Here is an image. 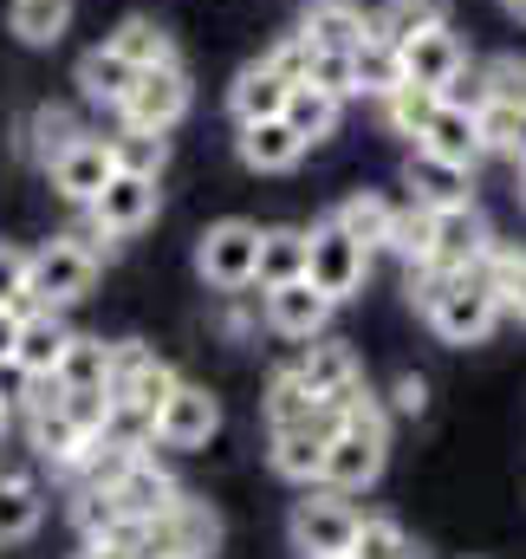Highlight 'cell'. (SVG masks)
I'll list each match as a JSON object with an SVG mask.
<instances>
[{
	"mask_svg": "<svg viewBox=\"0 0 526 559\" xmlns=\"http://www.w3.org/2000/svg\"><path fill=\"white\" fill-rule=\"evenodd\" d=\"M409 306H422L429 332L442 345H481L507 312H501V293L481 267L468 274H435V267H409Z\"/></svg>",
	"mask_w": 526,
	"mask_h": 559,
	"instance_id": "6da1fadb",
	"label": "cell"
},
{
	"mask_svg": "<svg viewBox=\"0 0 526 559\" xmlns=\"http://www.w3.org/2000/svg\"><path fill=\"white\" fill-rule=\"evenodd\" d=\"M384 455H391V411L364 391L345 417L332 423V436H325L319 488H332V495H364V488L384 475Z\"/></svg>",
	"mask_w": 526,
	"mask_h": 559,
	"instance_id": "7a4b0ae2",
	"label": "cell"
},
{
	"mask_svg": "<svg viewBox=\"0 0 526 559\" xmlns=\"http://www.w3.org/2000/svg\"><path fill=\"white\" fill-rule=\"evenodd\" d=\"M92 286H98V248L79 241V235H59V241H46V248L26 254V299L33 306H59L65 312Z\"/></svg>",
	"mask_w": 526,
	"mask_h": 559,
	"instance_id": "3957f363",
	"label": "cell"
},
{
	"mask_svg": "<svg viewBox=\"0 0 526 559\" xmlns=\"http://www.w3.org/2000/svg\"><path fill=\"white\" fill-rule=\"evenodd\" d=\"M371 274V248L358 241V235H345L332 215L319 222V228H306V280L332 299V306H345L358 286Z\"/></svg>",
	"mask_w": 526,
	"mask_h": 559,
	"instance_id": "277c9868",
	"label": "cell"
},
{
	"mask_svg": "<svg viewBox=\"0 0 526 559\" xmlns=\"http://www.w3.org/2000/svg\"><path fill=\"white\" fill-rule=\"evenodd\" d=\"M494 248V228L475 202H455V209H429V254L416 267H435V274H468L481 267Z\"/></svg>",
	"mask_w": 526,
	"mask_h": 559,
	"instance_id": "5b68a950",
	"label": "cell"
},
{
	"mask_svg": "<svg viewBox=\"0 0 526 559\" xmlns=\"http://www.w3.org/2000/svg\"><path fill=\"white\" fill-rule=\"evenodd\" d=\"M292 547L306 559H332V554H351V534H358V508L351 495H332V488H306L292 501V521H286Z\"/></svg>",
	"mask_w": 526,
	"mask_h": 559,
	"instance_id": "8992f818",
	"label": "cell"
},
{
	"mask_svg": "<svg viewBox=\"0 0 526 559\" xmlns=\"http://www.w3.org/2000/svg\"><path fill=\"white\" fill-rule=\"evenodd\" d=\"M254 261H261V228L241 222V215L202 228V241H195V274L208 280L215 293H241V286H254Z\"/></svg>",
	"mask_w": 526,
	"mask_h": 559,
	"instance_id": "52a82bcc",
	"label": "cell"
},
{
	"mask_svg": "<svg viewBox=\"0 0 526 559\" xmlns=\"http://www.w3.org/2000/svg\"><path fill=\"white\" fill-rule=\"evenodd\" d=\"M215 436H222V397H215L208 384L176 378V391H169L163 411H156V449L195 455V449H208Z\"/></svg>",
	"mask_w": 526,
	"mask_h": 559,
	"instance_id": "ba28073f",
	"label": "cell"
},
{
	"mask_svg": "<svg viewBox=\"0 0 526 559\" xmlns=\"http://www.w3.org/2000/svg\"><path fill=\"white\" fill-rule=\"evenodd\" d=\"M169 391H176V365L163 352H150L143 338H118L111 345V384H105L111 404H131V411H150L156 417Z\"/></svg>",
	"mask_w": 526,
	"mask_h": 559,
	"instance_id": "9c48e42d",
	"label": "cell"
},
{
	"mask_svg": "<svg viewBox=\"0 0 526 559\" xmlns=\"http://www.w3.org/2000/svg\"><path fill=\"white\" fill-rule=\"evenodd\" d=\"M189 105H195V85H189V72H182V59H176V66L136 72V85L124 92L118 118L136 124V131H176V124L189 118Z\"/></svg>",
	"mask_w": 526,
	"mask_h": 559,
	"instance_id": "30bf717a",
	"label": "cell"
},
{
	"mask_svg": "<svg viewBox=\"0 0 526 559\" xmlns=\"http://www.w3.org/2000/svg\"><path fill=\"white\" fill-rule=\"evenodd\" d=\"M215 547H222V514L195 495H176V508L163 521H150L143 540H136V554H176V559H215Z\"/></svg>",
	"mask_w": 526,
	"mask_h": 559,
	"instance_id": "8fae6325",
	"label": "cell"
},
{
	"mask_svg": "<svg viewBox=\"0 0 526 559\" xmlns=\"http://www.w3.org/2000/svg\"><path fill=\"white\" fill-rule=\"evenodd\" d=\"M299 378H306V391L332 411V417H345L371 384H364V365H358V352L345 345V338H319V345H306V358L292 365Z\"/></svg>",
	"mask_w": 526,
	"mask_h": 559,
	"instance_id": "7c38bea8",
	"label": "cell"
},
{
	"mask_svg": "<svg viewBox=\"0 0 526 559\" xmlns=\"http://www.w3.org/2000/svg\"><path fill=\"white\" fill-rule=\"evenodd\" d=\"M46 176H52V189L65 195V202H79V209H92L98 202V189L118 176V156H111V138H92V131H79V138H65L52 156H46Z\"/></svg>",
	"mask_w": 526,
	"mask_h": 559,
	"instance_id": "4fadbf2b",
	"label": "cell"
},
{
	"mask_svg": "<svg viewBox=\"0 0 526 559\" xmlns=\"http://www.w3.org/2000/svg\"><path fill=\"white\" fill-rule=\"evenodd\" d=\"M156 209H163L156 176H131V169H118V176L98 189V202H92V228H105L111 241H124V235H143V228L156 222Z\"/></svg>",
	"mask_w": 526,
	"mask_h": 559,
	"instance_id": "5bb4252c",
	"label": "cell"
},
{
	"mask_svg": "<svg viewBox=\"0 0 526 559\" xmlns=\"http://www.w3.org/2000/svg\"><path fill=\"white\" fill-rule=\"evenodd\" d=\"M176 495H182V488H176V475H169L150 449H143V455H131V462L111 475V501H118V514H124V521H136V527L163 521V514L176 508Z\"/></svg>",
	"mask_w": 526,
	"mask_h": 559,
	"instance_id": "9a60e30c",
	"label": "cell"
},
{
	"mask_svg": "<svg viewBox=\"0 0 526 559\" xmlns=\"http://www.w3.org/2000/svg\"><path fill=\"white\" fill-rule=\"evenodd\" d=\"M396 52H403V79H409V85H429V92H449V85L468 72V46L449 33V20H442V26H422V33H409V39H396Z\"/></svg>",
	"mask_w": 526,
	"mask_h": 559,
	"instance_id": "2e32d148",
	"label": "cell"
},
{
	"mask_svg": "<svg viewBox=\"0 0 526 559\" xmlns=\"http://www.w3.org/2000/svg\"><path fill=\"white\" fill-rule=\"evenodd\" d=\"M65 345H72V325H65V312L59 306H20V345H13V371L20 378H52L59 371V358H65Z\"/></svg>",
	"mask_w": 526,
	"mask_h": 559,
	"instance_id": "e0dca14e",
	"label": "cell"
},
{
	"mask_svg": "<svg viewBox=\"0 0 526 559\" xmlns=\"http://www.w3.org/2000/svg\"><path fill=\"white\" fill-rule=\"evenodd\" d=\"M261 319L279 338H319L325 319H332V299L299 274V280H279V286H261Z\"/></svg>",
	"mask_w": 526,
	"mask_h": 559,
	"instance_id": "ac0fdd59",
	"label": "cell"
},
{
	"mask_svg": "<svg viewBox=\"0 0 526 559\" xmlns=\"http://www.w3.org/2000/svg\"><path fill=\"white\" fill-rule=\"evenodd\" d=\"M416 150H429V156H442V163H455V169H481V156H488L475 111H468V105H449V98L429 111V124H422Z\"/></svg>",
	"mask_w": 526,
	"mask_h": 559,
	"instance_id": "d6986e66",
	"label": "cell"
},
{
	"mask_svg": "<svg viewBox=\"0 0 526 559\" xmlns=\"http://www.w3.org/2000/svg\"><path fill=\"white\" fill-rule=\"evenodd\" d=\"M325 436H332V423H292V429H266V462H273V475H286V481H299V488H319Z\"/></svg>",
	"mask_w": 526,
	"mask_h": 559,
	"instance_id": "ffe728a7",
	"label": "cell"
},
{
	"mask_svg": "<svg viewBox=\"0 0 526 559\" xmlns=\"http://www.w3.org/2000/svg\"><path fill=\"white\" fill-rule=\"evenodd\" d=\"M403 182H409V202H422V209L475 202V169H455V163H442V156H429V150H409Z\"/></svg>",
	"mask_w": 526,
	"mask_h": 559,
	"instance_id": "44dd1931",
	"label": "cell"
},
{
	"mask_svg": "<svg viewBox=\"0 0 526 559\" xmlns=\"http://www.w3.org/2000/svg\"><path fill=\"white\" fill-rule=\"evenodd\" d=\"M235 150H241V163H248L254 176H286V169L306 156V143L292 138L286 118H254V124H241Z\"/></svg>",
	"mask_w": 526,
	"mask_h": 559,
	"instance_id": "7402d4cb",
	"label": "cell"
},
{
	"mask_svg": "<svg viewBox=\"0 0 526 559\" xmlns=\"http://www.w3.org/2000/svg\"><path fill=\"white\" fill-rule=\"evenodd\" d=\"M364 33H371V20H364L358 0H306V13H299V39H306V46H338V52H351Z\"/></svg>",
	"mask_w": 526,
	"mask_h": 559,
	"instance_id": "603a6c76",
	"label": "cell"
},
{
	"mask_svg": "<svg viewBox=\"0 0 526 559\" xmlns=\"http://www.w3.org/2000/svg\"><path fill=\"white\" fill-rule=\"evenodd\" d=\"M39 521H46V488H39L33 475L0 468V547L33 540V534H39Z\"/></svg>",
	"mask_w": 526,
	"mask_h": 559,
	"instance_id": "cb8c5ba5",
	"label": "cell"
},
{
	"mask_svg": "<svg viewBox=\"0 0 526 559\" xmlns=\"http://www.w3.org/2000/svg\"><path fill=\"white\" fill-rule=\"evenodd\" d=\"M286 79L266 66V59H254V66H241L235 72V85H228V111H235V124H254V118H279L286 111Z\"/></svg>",
	"mask_w": 526,
	"mask_h": 559,
	"instance_id": "d4e9b609",
	"label": "cell"
},
{
	"mask_svg": "<svg viewBox=\"0 0 526 559\" xmlns=\"http://www.w3.org/2000/svg\"><path fill=\"white\" fill-rule=\"evenodd\" d=\"M279 118L292 124V138L306 143V150H319V143L338 131V118H345V98H332V92H319V85H292Z\"/></svg>",
	"mask_w": 526,
	"mask_h": 559,
	"instance_id": "484cf974",
	"label": "cell"
},
{
	"mask_svg": "<svg viewBox=\"0 0 526 559\" xmlns=\"http://www.w3.org/2000/svg\"><path fill=\"white\" fill-rule=\"evenodd\" d=\"M7 33H13L20 46L46 52V46H59V39L72 33V0H13V7H7Z\"/></svg>",
	"mask_w": 526,
	"mask_h": 559,
	"instance_id": "4316f807",
	"label": "cell"
},
{
	"mask_svg": "<svg viewBox=\"0 0 526 559\" xmlns=\"http://www.w3.org/2000/svg\"><path fill=\"white\" fill-rule=\"evenodd\" d=\"M351 79H358V98H384L403 85V52H396V39L384 33H364L358 46H351Z\"/></svg>",
	"mask_w": 526,
	"mask_h": 559,
	"instance_id": "83f0119b",
	"label": "cell"
},
{
	"mask_svg": "<svg viewBox=\"0 0 526 559\" xmlns=\"http://www.w3.org/2000/svg\"><path fill=\"white\" fill-rule=\"evenodd\" d=\"M136 85V66L124 52H111V46H92L85 59H79V92L92 98V105H124V92Z\"/></svg>",
	"mask_w": 526,
	"mask_h": 559,
	"instance_id": "f1b7e54d",
	"label": "cell"
},
{
	"mask_svg": "<svg viewBox=\"0 0 526 559\" xmlns=\"http://www.w3.org/2000/svg\"><path fill=\"white\" fill-rule=\"evenodd\" d=\"M105 46H111V52H124L136 72H150V66H176V33H169L163 20H150V13L124 20V26H118Z\"/></svg>",
	"mask_w": 526,
	"mask_h": 559,
	"instance_id": "f546056e",
	"label": "cell"
},
{
	"mask_svg": "<svg viewBox=\"0 0 526 559\" xmlns=\"http://www.w3.org/2000/svg\"><path fill=\"white\" fill-rule=\"evenodd\" d=\"M332 222H338L345 235H358L364 248H384V241H391V222H396V202L384 189H358V195H345V202L332 209Z\"/></svg>",
	"mask_w": 526,
	"mask_h": 559,
	"instance_id": "4dcf8cb0",
	"label": "cell"
},
{
	"mask_svg": "<svg viewBox=\"0 0 526 559\" xmlns=\"http://www.w3.org/2000/svg\"><path fill=\"white\" fill-rule=\"evenodd\" d=\"M292 423H338V417L306 391L299 371H273V384H266V429H292Z\"/></svg>",
	"mask_w": 526,
	"mask_h": 559,
	"instance_id": "1f68e13d",
	"label": "cell"
},
{
	"mask_svg": "<svg viewBox=\"0 0 526 559\" xmlns=\"http://www.w3.org/2000/svg\"><path fill=\"white\" fill-rule=\"evenodd\" d=\"M52 384H59V391H105V384H111V345H105V338L72 332V345H65V358H59Z\"/></svg>",
	"mask_w": 526,
	"mask_h": 559,
	"instance_id": "d6a6232c",
	"label": "cell"
},
{
	"mask_svg": "<svg viewBox=\"0 0 526 559\" xmlns=\"http://www.w3.org/2000/svg\"><path fill=\"white\" fill-rule=\"evenodd\" d=\"M306 274V228H261V261H254V286H279V280Z\"/></svg>",
	"mask_w": 526,
	"mask_h": 559,
	"instance_id": "836d02e7",
	"label": "cell"
},
{
	"mask_svg": "<svg viewBox=\"0 0 526 559\" xmlns=\"http://www.w3.org/2000/svg\"><path fill=\"white\" fill-rule=\"evenodd\" d=\"M481 274L494 280V293H501V312L526 325V248L494 241V248H488V261H481Z\"/></svg>",
	"mask_w": 526,
	"mask_h": 559,
	"instance_id": "e575fe53",
	"label": "cell"
},
{
	"mask_svg": "<svg viewBox=\"0 0 526 559\" xmlns=\"http://www.w3.org/2000/svg\"><path fill=\"white\" fill-rule=\"evenodd\" d=\"M378 105H384V124H391L396 138L416 143V138H422V124H429V111L442 105V92H429V85H409V79H403V85H396V92H384Z\"/></svg>",
	"mask_w": 526,
	"mask_h": 559,
	"instance_id": "d590c367",
	"label": "cell"
},
{
	"mask_svg": "<svg viewBox=\"0 0 526 559\" xmlns=\"http://www.w3.org/2000/svg\"><path fill=\"white\" fill-rule=\"evenodd\" d=\"M72 527L85 534V540H118L131 521L118 514V501H111V488H92V481H79V501H72Z\"/></svg>",
	"mask_w": 526,
	"mask_h": 559,
	"instance_id": "8d00e7d4",
	"label": "cell"
},
{
	"mask_svg": "<svg viewBox=\"0 0 526 559\" xmlns=\"http://www.w3.org/2000/svg\"><path fill=\"white\" fill-rule=\"evenodd\" d=\"M111 156H118V169H131V176H163V163H169V131H136V124H124V131L111 138Z\"/></svg>",
	"mask_w": 526,
	"mask_h": 559,
	"instance_id": "74e56055",
	"label": "cell"
},
{
	"mask_svg": "<svg viewBox=\"0 0 526 559\" xmlns=\"http://www.w3.org/2000/svg\"><path fill=\"white\" fill-rule=\"evenodd\" d=\"M351 559H422L409 547V534L396 527L391 514H358V534H351Z\"/></svg>",
	"mask_w": 526,
	"mask_h": 559,
	"instance_id": "f35d334b",
	"label": "cell"
},
{
	"mask_svg": "<svg viewBox=\"0 0 526 559\" xmlns=\"http://www.w3.org/2000/svg\"><path fill=\"white\" fill-rule=\"evenodd\" d=\"M442 20H449L442 0H384V13L371 20V33H384V39H409V33L442 26Z\"/></svg>",
	"mask_w": 526,
	"mask_h": 559,
	"instance_id": "ab89813d",
	"label": "cell"
},
{
	"mask_svg": "<svg viewBox=\"0 0 526 559\" xmlns=\"http://www.w3.org/2000/svg\"><path fill=\"white\" fill-rule=\"evenodd\" d=\"M299 85H319V92H332V98H358L351 52H338V46H312V59H306V79H299Z\"/></svg>",
	"mask_w": 526,
	"mask_h": 559,
	"instance_id": "60d3db41",
	"label": "cell"
},
{
	"mask_svg": "<svg viewBox=\"0 0 526 559\" xmlns=\"http://www.w3.org/2000/svg\"><path fill=\"white\" fill-rule=\"evenodd\" d=\"M391 254H403L409 267L429 254V209L422 202H409V209H396V222H391V241H384Z\"/></svg>",
	"mask_w": 526,
	"mask_h": 559,
	"instance_id": "b9f144b4",
	"label": "cell"
},
{
	"mask_svg": "<svg viewBox=\"0 0 526 559\" xmlns=\"http://www.w3.org/2000/svg\"><path fill=\"white\" fill-rule=\"evenodd\" d=\"M33 131H39V138H33V156H39V163H46V156H52L65 138H79L72 111H59V105H39V111H33Z\"/></svg>",
	"mask_w": 526,
	"mask_h": 559,
	"instance_id": "7bdbcfd3",
	"label": "cell"
},
{
	"mask_svg": "<svg viewBox=\"0 0 526 559\" xmlns=\"http://www.w3.org/2000/svg\"><path fill=\"white\" fill-rule=\"evenodd\" d=\"M0 306H26V248L0 241Z\"/></svg>",
	"mask_w": 526,
	"mask_h": 559,
	"instance_id": "ee69618b",
	"label": "cell"
},
{
	"mask_svg": "<svg viewBox=\"0 0 526 559\" xmlns=\"http://www.w3.org/2000/svg\"><path fill=\"white\" fill-rule=\"evenodd\" d=\"M261 59L279 72V79H286V85H299V79H306V59H312V46H306L299 33H286V39H279L273 52H261Z\"/></svg>",
	"mask_w": 526,
	"mask_h": 559,
	"instance_id": "f6af8a7d",
	"label": "cell"
},
{
	"mask_svg": "<svg viewBox=\"0 0 526 559\" xmlns=\"http://www.w3.org/2000/svg\"><path fill=\"white\" fill-rule=\"evenodd\" d=\"M384 411H391V417H422V411H429V384H422L416 371H403L391 384V397H384Z\"/></svg>",
	"mask_w": 526,
	"mask_h": 559,
	"instance_id": "bcb514c9",
	"label": "cell"
},
{
	"mask_svg": "<svg viewBox=\"0 0 526 559\" xmlns=\"http://www.w3.org/2000/svg\"><path fill=\"white\" fill-rule=\"evenodd\" d=\"M13 345H20V306H0V371L13 365Z\"/></svg>",
	"mask_w": 526,
	"mask_h": 559,
	"instance_id": "7dc6e473",
	"label": "cell"
},
{
	"mask_svg": "<svg viewBox=\"0 0 526 559\" xmlns=\"http://www.w3.org/2000/svg\"><path fill=\"white\" fill-rule=\"evenodd\" d=\"M72 559H131L118 540H85V554H72Z\"/></svg>",
	"mask_w": 526,
	"mask_h": 559,
	"instance_id": "c3c4849f",
	"label": "cell"
},
{
	"mask_svg": "<svg viewBox=\"0 0 526 559\" xmlns=\"http://www.w3.org/2000/svg\"><path fill=\"white\" fill-rule=\"evenodd\" d=\"M507 156H514V163L526 169V111H521V131H514V150H507Z\"/></svg>",
	"mask_w": 526,
	"mask_h": 559,
	"instance_id": "681fc988",
	"label": "cell"
},
{
	"mask_svg": "<svg viewBox=\"0 0 526 559\" xmlns=\"http://www.w3.org/2000/svg\"><path fill=\"white\" fill-rule=\"evenodd\" d=\"M13 429V397H7V384H0V436Z\"/></svg>",
	"mask_w": 526,
	"mask_h": 559,
	"instance_id": "f907efd6",
	"label": "cell"
},
{
	"mask_svg": "<svg viewBox=\"0 0 526 559\" xmlns=\"http://www.w3.org/2000/svg\"><path fill=\"white\" fill-rule=\"evenodd\" d=\"M507 13H514V20L526 26V0H507Z\"/></svg>",
	"mask_w": 526,
	"mask_h": 559,
	"instance_id": "816d5d0a",
	"label": "cell"
},
{
	"mask_svg": "<svg viewBox=\"0 0 526 559\" xmlns=\"http://www.w3.org/2000/svg\"><path fill=\"white\" fill-rule=\"evenodd\" d=\"M136 559H176V554H136Z\"/></svg>",
	"mask_w": 526,
	"mask_h": 559,
	"instance_id": "f5cc1de1",
	"label": "cell"
},
{
	"mask_svg": "<svg viewBox=\"0 0 526 559\" xmlns=\"http://www.w3.org/2000/svg\"><path fill=\"white\" fill-rule=\"evenodd\" d=\"M521 202H526V169H521Z\"/></svg>",
	"mask_w": 526,
	"mask_h": 559,
	"instance_id": "db71d44e",
	"label": "cell"
},
{
	"mask_svg": "<svg viewBox=\"0 0 526 559\" xmlns=\"http://www.w3.org/2000/svg\"><path fill=\"white\" fill-rule=\"evenodd\" d=\"M332 559H351V554H332Z\"/></svg>",
	"mask_w": 526,
	"mask_h": 559,
	"instance_id": "11a10c76",
	"label": "cell"
}]
</instances>
